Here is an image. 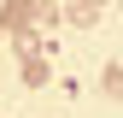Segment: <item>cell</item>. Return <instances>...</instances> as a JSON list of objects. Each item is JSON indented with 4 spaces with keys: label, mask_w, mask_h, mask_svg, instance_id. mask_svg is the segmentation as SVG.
Listing matches in <instances>:
<instances>
[{
    "label": "cell",
    "mask_w": 123,
    "mask_h": 118,
    "mask_svg": "<svg viewBox=\"0 0 123 118\" xmlns=\"http://www.w3.org/2000/svg\"><path fill=\"white\" fill-rule=\"evenodd\" d=\"M0 30H6V36L35 30V0H6V6H0Z\"/></svg>",
    "instance_id": "6da1fadb"
},
{
    "label": "cell",
    "mask_w": 123,
    "mask_h": 118,
    "mask_svg": "<svg viewBox=\"0 0 123 118\" xmlns=\"http://www.w3.org/2000/svg\"><path fill=\"white\" fill-rule=\"evenodd\" d=\"M18 77L29 88H41V83H47V53H18Z\"/></svg>",
    "instance_id": "7a4b0ae2"
},
{
    "label": "cell",
    "mask_w": 123,
    "mask_h": 118,
    "mask_svg": "<svg viewBox=\"0 0 123 118\" xmlns=\"http://www.w3.org/2000/svg\"><path fill=\"white\" fill-rule=\"evenodd\" d=\"M65 18H70L76 30H94V24H100V6H94V0H82V6H70Z\"/></svg>",
    "instance_id": "3957f363"
},
{
    "label": "cell",
    "mask_w": 123,
    "mask_h": 118,
    "mask_svg": "<svg viewBox=\"0 0 123 118\" xmlns=\"http://www.w3.org/2000/svg\"><path fill=\"white\" fill-rule=\"evenodd\" d=\"M100 88H105L111 100H123V65H105V77H100Z\"/></svg>",
    "instance_id": "277c9868"
},
{
    "label": "cell",
    "mask_w": 123,
    "mask_h": 118,
    "mask_svg": "<svg viewBox=\"0 0 123 118\" xmlns=\"http://www.w3.org/2000/svg\"><path fill=\"white\" fill-rule=\"evenodd\" d=\"M59 18H65L59 6H47V0H35V24H41V30H47V24H59Z\"/></svg>",
    "instance_id": "5b68a950"
},
{
    "label": "cell",
    "mask_w": 123,
    "mask_h": 118,
    "mask_svg": "<svg viewBox=\"0 0 123 118\" xmlns=\"http://www.w3.org/2000/svg\"><path fill=\"white\" fill-rule=\"evenodd\" d=\"M94 6H105V0H94Z\"/></svg>",
    "instance_id": "8992f818"
},
{
    "label": "cell",
    "mask_w": 123,
    "mask_h": 118,
    "mask_svg": "<svg viewBox=\"0 0 123 118\" xmlns=\"http://www.w3.org/2000/svg\"><path fill=\"white\" fill-rule=\"evenodd\" d=\"M117 12H123V0H117Z\"/></svg>",
    "instance_id": "52a82bcc"
},
{
    "label": "cell",
    "mask_w": 123,
    "mask_h": 118,
    "mask_svg": "<svg viewBox=\"0 0 123 118\" xmlns=\"http://www.w3.org/2000/svg\"><path fill=\"white\" fill-rule=\"evenodd\" d=\"M0 36H6V30H0Z\"/></svg>",
    "instance_id": "ba28073f"
}]
</instances>
